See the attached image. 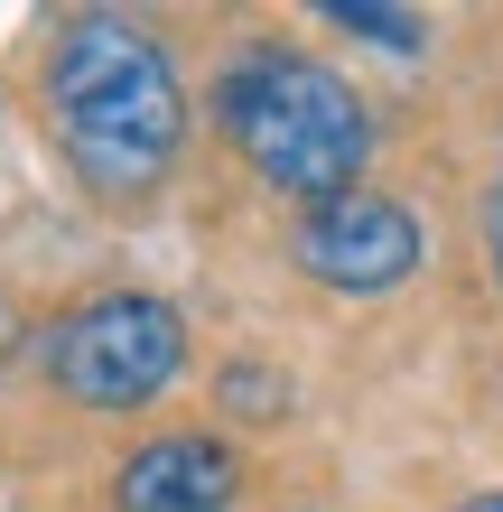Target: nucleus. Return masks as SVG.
Here are the masks:
<instances>
[{"instance_id": "nucleus-6", "label": "nucleus", "mask_w": 503, "mask_h": 512, "mask_svg": "<svg viewBox=\"0 0 503 512\" xmlns=\"http://www.w3.org/2000/svg\"><path fill=\"white\" fill-rule=\"evenodd\" d=\"M327 28L373 38V47H392V56H420V47H429V19H420V10H327Z\"/></svg>"}, {"instance_id": "nucleus-1", "label": "nucleus", "mask_w": 503, "mask_h": 512, "mask_svg": "<svg viewBox=\"0 0 503 512\" xmlns=\"http://www.w3.org/2000/svg\"><path fill=\"white\" fill-rule=\"evenodd\" d=\"M47 122L84 187L150 196L187 149V94H177V66L150 28L94 10L66 19L47 47Z\"/></svg>"}, {"instance_id": "nucleus-7", "label": "nucleus", "mask_w": 503, "mask_h": 512, "mask_svg": "<svg viewBox=\"0 0 503 512\" xmlns=\"http://www.w3.org/2000/svg\"><path fill=\"white\" fill-rule=\"evenodd\" d=\"M224 391H233V401H243V410H280V391H271V382H261V373H233Z\"/></svg>"}, {"instance_id": "nucleus-8", "label": "nucleus", "mask_w": 503, "mask_h": 512, "mask_svg": "<svg viewBox=\"0 0 503 512\" xmlns=\"http://www.w3.org/2000/svg\"><path fill=\"white\" fill-rule=\"evenodd\" d=\"M485 252H494V280H503V177H494V196H485Z\"/></svg>"}, {"instance_id": "nucleus-3", "label": "nucleus", "mask_w": 503, "mask_h": 512, "mask_svg": "<svg viewBox=\"0 0 503 512\" xmlns=\"http://www.w3.org/2000/svg\"><path fill=\"white\" fill-rule=\"evenodd\" d=\"M187 373V317L150 289H112L47 336V382L84 410H140Z\"/></svg>"}, {"instance_id": "nucleus-5", "label": "nucleus", "mask_w": 503, "mask_h": 512, "mask_svg": "<svg viewBox=\"0 0 503 512\" xmlns=\"http://www.w3.org/2000/svg\"><path fill=\"white\" fill-rule=\"evenodd\" d=\"M233 485H243V457L215 429H177L112 475V512H224Z\"/></svg>"}, {"instance_id": "nucleus-2", "label": "nucleus", "mask_w": 503, "mask_h": 512, "mask_svg": "<svg viewBox=\"0 0 503 512\" xmlns=\"http://www.w3.org/2000/svg\"><path fill=\"white\" fill-rule=\"evenodd\" d=\"M215 112H224V140L252 159V177H271L280 196H308V205L354 196V177L373 159L364 94L299 47H243L215 84Z\"/></svg>"}, {"instance_id": "nucleus-4", "label": "nucleus", "mask_w": 503, "mask_h": 512, "mask_svg": "<svg viewBox=\"0 0 503 512\" xmlns=\"http://www.w3.org/2000/svg\"><path fill=\"white\" fill-rule=\"evenodd\" d=\"M299 270L336 298H382L420 270V215L392 196H336V205H308L299 224Z\"/></svg>"}, {"instance_id": "nucleus-9", "label": "nucleus", "mask_w": 503, "mask_h": 512, "mask_svg": "<svg viewBox=\"0 0 503 512\" xmlns=\"http://www.w3.org/2000/svg\"><path fill=\"white\" fill-rule=\"evenodd\" d=\"M457 512H503V494H466V503H457Z\"/></svg>"}]
</instances>
